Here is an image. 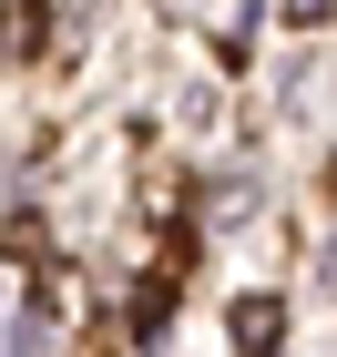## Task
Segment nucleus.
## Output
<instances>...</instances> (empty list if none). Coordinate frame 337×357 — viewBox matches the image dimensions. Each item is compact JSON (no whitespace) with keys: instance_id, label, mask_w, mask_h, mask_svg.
I'll use <instances>...</instances> for the list:
<instances>
[{"instance_id":"obj_1","label":"nucleus","mask_w":337,"mask_h":357,"mask_svg":"<svg viewBox=\"0 0 337 357\" xmlns=\"http://www.w3.org/2000/svg\"><path fill=\"white\" fill-rule=\"evenodd\" d=\"M276 327H286L276 296H246V306H235V347H246V357H276Z\"/></svg>"},{"instance_id":"obj_2","label":"nucleus","mask_w":337,"mask_h":357,"mask_svg":"<svg viewBox=\"0 0 337 357\" xmlns=\"http://www.w3.org/2000/svg\"><path fill=\"white\" fill-rule=\"evenodd\" d=\"M327 10H337V0H286V21H327Z\"/></svg>"}]
</instances>
